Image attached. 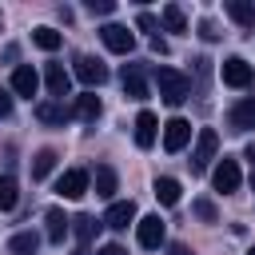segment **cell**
I'll use <instances>...</instances> for the list:
<instances>
[{
	"instance_id": "277c9868",
	"label": "cell",
	"mask_w": 255,
	"mask_h": 255,
	"mask_svg": "<svg viewBox=\"0 0 255 255\" xmlns=\"http://www.w3.org/2000/svg\"><path fill=\"white\" fill-rule=\"evenodd\" d=\"M239 159H231V155H223L219 163H215V171H211V183H215V191H223V195H231V191H239Z\"/></svg>"
},
{
	"instance_id": "6da1fadb",
	"label": "cell",
	"mask_w": 255,
	"mask_h": 255,
	"mask_svg": "<svg viewBox=\"0 0 255 255\" xmlns=\"http://www.w3.org/2000/svg\"><path fill=\"white\" fill-rule=\"evenodd\" d=\"M155 88H159L163 104H171V108H179L191 96V80L183 72H175V68H155Z\"/></svg>"
},
{
	"instance_id": "1f68e13d",
	"label": "cell",
	"mask_w": 255,
	"mask_h": 255,
	"mask_svg": "<svg viewBox=\"0 0 255 255\" xmlns=\"http://www.w3.org/2000/svg\"><path fill=\"white\" fill-rule=\"evenodd\" d=\"M8 116H12V96L0 88V120H8Z\"/></svg>"
},
{
	"instance_id": "603a6c76",
	"label": "cell",
	"mask_w": 255,
	"mask_h": 255,
	"mask_svg": "<svg viewBox=\"0 0 255 255\" xmlns=\"http://www.w3.org/2000/svg\"><path fill=\"white\" fill-rule=\"evenodd\" d=\"M72 231H76V239H80V247H88V243L96 239V231H100V223H96L92 215H76V219H72Z\"/></svg>"
},
{
	"instance_id": "8992f818",
	"label": "cell",
	"mask_w": 255,
	"mask_h": 255,
	"mask_svg": "<svg viewBox=\"0 0 255 255\" xmlns=\"http://www.w3.org/2000/svg\"><path fill=\"white\" fill-rule=\"evenodd\" d=\"M219 76H223L227 88H251V64L243 56H227L223 68H219Z\"/></svg>"
},
{
	"instance_id": "f1b7e54d",
	"label": "cell",
	"mask_w": 255,
	"mask_h": 255,
	"mask_svg": "<svg viewBox=\"0 0 255 255\" xmlns=\"http://www.w3.org/2000/svg\"><path fill=\"white\" fill-rule=\"evenodd\" d=\"M88 12L92 16H112L116 12V0H88Z\"/></svg>"
},
{
	"instance_id": "7402d4cb",
	"label": "cell",
	"mask_w": 255,
	"mask_h": 255,
	"mask_svg": "<svg viewBox=\"0 0 255 255\" xmlns=\"http://www.w3.org/2000/svg\"><path fill=\"white\" fill-rule=\"evenodd\" d=\"M159 24H163L167 32H187V16H183L179 4H167V8L159 12Z\"/></svg>"
},
{
	"instance_id": "7c38bea8",
	"label": "cell",
	"mask_w": 255,
	"mask_h": 255,
	"mask_svg": "<svg viewBox=\"0 0 255 255\" xmlns=\"http://www.w3.org/2000/svg\"><path fill=\"white\" fill-rule=\"evenodd\" d=\"M104 223L116 227V231H124L128 223H135V203L131 199H112V207L104 211Z\"/></svg>"
},
{
	"instance_id": "836d02e7",
	"label": "cell",
	"mask_w": 255,
	"mask_h": 255,
	"mask_svg": "<svg viewBox=\"0 0 255 255\" xmlns=\"http://www.w3.org/2000/svg\"><path fill=\"white\" fill-rule=\"evenodd\" d=\"M151 52H159V56H163V52H167V40H159V36H151Z\"/></svg>"
},
{
	"instance_id": "44dd1931",
	"label": "cell",
	"mask_w": 255,
	"mask_h": 255,
	"mask_svg": "<svg viewBox=\"0 0 255 255\" xmlns=\"http://www.w3.org/2000/svg\"><path fill=\"white\" fill-rule=\"evenodd\" d=\"M179 191H183L179 179H171V175H159V179H155V199H159L163 207H175V203H179Z\"/></svg>"
},
{
	"instance_id": "484cf974",
	"label": "cell",
	"mask_w": 255,
	"mask_h": 255,
	"mask_svg": "<svg viewBox=\"0 0 255 255\" xmlns=\"http://www.w3.org/2000/svg\"><path fill=\"white\" fill-rule=\"evenodd\" d=\"M20 203V187H16V179L12 175H0V211H12Z\"/></svg>"
},
{
	"instance_id": "cb8c5ba5",
	"label": "cell",
	"mask_w": 255,
	"mask_h": 255,
	"mask_svg": "<svg viewBox=\"0 0 255 255\" xmlns=\"http://www.w3.org/2000/svg\"><path fill=\"white\" fill-rule=\"evenodd\" d=\"M8 247H12L16 255H36V247H40V235H36V231H16V235L8 239Z\"/></svg>"
},
{
	"instance_id": "d6a6232c",
	"label": "cell",
	"mask_w": 255,
	"mask_h": 255,
	"mask_svg": "<svg viewBox=\"0 0 255 255\" xmlns=\"http://www.w3.org/2000/svg\"><path fill=\"white\" fill-rule=\"evenodd\" d=\"M96 255H128V251H124V247H120V243H104V247H100V251H96Z\"/></svg>"
},
{
	"instance_id": "4316f807",
	"label": "cell",
	"mask_w": 255,
	"mask_h": 255,
	"mask_svg": "<svg viewBox=\"0 0 255 255\" xmlns=\"http://www.w3.org/2000/svg\"><path fill=\"white\" fill-rule=\"evenodd\" d=\"M32 44L44 48V52H56V48L64 44V36H60L56 28H36V32H32Z\"/></svg>"
},
{
	"instance_id": "5bb4252c",
	"label": "cell",
	"mask_w": 255,
	"mask_h": 255,
	"mask_svg": "<svg viewBox=\"0 0 255 255\" xmlns=\"http://www.w3.org/2000/svg\"><path fill=\"white\" fill-rule=\"evenodd\" d=\"M36 88H40V76H36V68H32V64H20V68L12 72V92L32 100V96H36Z\"/></svg>"
},
{
	"instance_id": "e575fe53",
	"label": "cell",
	"mask_w": 255,
	"mask_h": 255,
	"mask_svg": "<svg viewBox=\"0 0 255 255\" xmlns=\"http://www.w3.org/2000/svg\"><path fill=\"white\" fill-rule=\"evenodd\" d=\"M171 255H195V251H191L187 243H171Z\"/></svg>"
},
{
	"instance_id": "8d00e7d4",
	"label": "cell",
	"mask_w": 255,
	"mask_h": 255,
	"mask_svg": "<svg viewBox=\"0 0 255 255\" xmlns=\"http://www.w3.org/2000/svg\"><path fill=\"white\" fill-rule=\"evenodd\" d=\"M76 255H88V247H76Z\"/></svg>"
},
{
	"instance_id": "d4e9b609",
	"label": "cell",
	"mask_w": 255,
	"mask_h": 255,
	"mask_svg": "<svg viewBox=\"0 0 255 255\" xmlns=\"http://www.w3.org/2000/svg\"><path fill=\"white\" fill-rule=\"evenodd\" d=\"M52 167H56V151H52V147H44V151L32 155V179H48Z\"/></svg>"
},
{
	"instance_id": "ffe728a7",
	"label": "cell",
	"mask_w": 255,
	"mask_h": 255,
	"mask_svg": "<svg viewBox=\"0 0 255 255\" xmlns=\"http://www.w3.org/2000/svg\"><path fill=\"white\" fill-rule=\"evenodd\" d=\"M92 179H96V195H100V199H112V195H116V167H112V163H100Z\"/></svg>"
},
{
	"instance_id": "3957f363",
	"label": "cell",
	"mask_w": 255,
	"mask_h": 255,
	"mask_svg": "<svg viewBox=\"0 0 255 255\" xmlns=\"http://www.w3.org/2000/svg\"><path fill=\"white\" fill-rule=\"evenodd\" d=\"M187 143H191V124H187L183 116H171V120L163 124V151L175 155V151H183Z\"/></svg>"
},
{
	"instance_id": "30bf717a",
	"label": "cell",
	"mask_w": 255,
	"mask_h": 255,
	"mask_svg": "<svg viewBox=\"0 0 255 255\" xmlns=\"http://www.w3.org/2000/svg\"><path fill=\"white\" fill-rule=\"evenodd\" d=\"M227 124H231V131H251L255 128V96H243L239 104H231Z\"/></svg>"
},
{
	"instance_id": "f35d334b",
	"label": "cell",
	"mask_w": 255,
	"mask_h": 255,
	"mask_svg": "<svg viewBox=\"0 0 255 255\" xmlns=\"http://www.w3.org/2000/svg\"><path fill=\"white\" fill-rule=\"evenodd\" d=\"M247 255H255V247H251V251H247Z\"/></svg>"
},
{
	"instance_id": "8fae6325",
	"label": "cell",
	"mask_w": 255,
	"mask_h": 255,
	"mask_svg": "<svg viewBox=\"0 0 255 255\" xmlns=\"http://www.w3.org/2000/svg\"><path fill=\"white\" fill-rule=\"evenodd\" d=\"M120 80H124V92H128L131 100H147V76H143V64H124Z\"/></svg>"
},
{
	"instance_id": "5b68a950",
	"label": "cell",
	"mask_w": 255,
	"mask_h": 255,
	"mask_svg": "<svg viewBox=\"0 0 255 255\" xmlns=\"http://www.w3.org/2000/svg\"><path fill=\"white\" fill-rule=\"evenodd\" d=\"M100 40H104V48L116 52V56H128V52L135 48V36H131L124 24H104V28H100Z\"/></svg>"
},
{
	"instance_id": "83f0119b",
	"label": "cell",
	"mask_w": 255,
	"mask_h": 255,
	"mask_svg": "<svg viewBox=\"0 0 255 255\" xmlns=\"http://www.w3.org/2000/svg\"><path fill=\"white\" fill-rule=\"evenodd\" d=\"M191 207H195V215H199L203 223H215V219H219V215H215V203H211V199H195Z\"/></svg>"
},
{
	"instance_id": "9a60e30c",
	"label": "cell",
	"mask_w": 255,
	"mask_h": 255,
	"mask_svg": "<svg viewBox=\"0 0 255 255\" xmlns=\"http://www.w3.org/2000/svg\"><path fill=\"white\" fill-rule=\"evenodd\" d=\"M36 116H40L44 124H68V120L76 116V108H68L64 100H44V104H36Z\"/></svg>"
},
{
	"instance_id": "e0dca14e",
	"label": "cell",
	"mask_w": 255,
	"mask_h": 255,
	"mask_svg": "<svg viewBox=\"0 0 255 255\" xmlns=\"http://www.w3.org/2000/svg\"><path fill=\"white\" fill-rule=\"evenodd\" d=\"M44 84H48V92H52L56 100H64L68 88H72V76L64 72V64H48V68H44Z\"/></svg>"
},
{
	"instance_id": "52a82bcc",
	"label": "cell",
	"mask_w": 255,
	"mask_h": 255,
	"mask_svg": "<svg viewBox=\"0 0 255 255\" xmlns=\"http://www.w3.org/2000/svg\"><path fill=\"white\" fill-rule=\"evenodd\" d=\"M163 235H167V227H163L159 215H143V219L135 223V239H139V247H147V251H155V247L163 243Z\"/></svg>"
},
{
	"instance_id": "f546056e",
	"label": "cell",
	"mask_w": 255,
	"mask_h": 255,
	"mask_svg": "<svg viewBox=\"0 0 255 255\" xmlns=\"http://www.w3.org/2000/svg\"><path fill=\"white\" fill-rule=\"evenodd\" d=\"M135 28H139V32H159V20H155L151 12H139V16H135Z\"/></svg>"
},
{
	"instance_id": "2e32d148",
	"label": "cell",
	"mask_w": 255,
	"mask_h": 255,
	"mask_svg": "<svg viewBox=\"0 0 255 255\" xmlns=\"http://www.w3.org/2000/svg\"><path fill=\"white\" fill-rule=\"evenodd\" d=\"M223 12H227L243 32H251V28H255V4H251V0H227V4H223Z\"/></svg>"
},
{
	"instance_id": "4fadbf2b",
	"label": "cell",
	"mask_w": 255,
	"mask_h": 255,
	"mask_svg": "<svg viewBox=\"0 0 255 255\" xmlns=\"http://www.w3.org/2000/svg\"><path fill=\"white\" fill-rule=\"evenodd\" d=\"M155 135H159V120H155V112H147V108H143V112L135 116V143L147 151V147L155 143Z\"/></svg>"
},
{
	"instance_id": "9c48e42d",
	"label": "cell",
	"mask_w": 255,
	"mask_h": 255,
	"mask_svg": "<svg viewBox=\"0 0 255 255\" xmlns=\"http://www.w3.org/2000/svg\"><path fill=\"white\" fill-rule=\"evenodd\" d=\"M88 183H92V175H88L84 167H68V171L60 175V183H56V191H60L64 199H80V195L88 191Z\"/></svg>"
},
{
	"instance_id": "d590c367",
	"label": "cell",
	"mask_w": 255,
	"mask_h": 255,
	"mask_svg": "<svg viewBox=\"0 0 255 255\" xmlns=\"http://www.w3.org/2000/svg\"><path fill=\"white\" fill-rule=\"evenodd\" d=\"M247 159H251V163H255V143H251V147H247Z\"/></svg>"
},
{
	"instance_id": "d6986e66",
	"label": "cell",
	"mask_w": 255,
	"mask_h": 255,
	"mask_svg": "<svg viewBox=\"0 0 255 255\" xmlns=\"http://www.w3.org/2000/svg\"><path fill=\"white\" fill-rule=\"evenodd\" d=\"M100 112H104V104H100V96H96V92H84V96H76V116H80V120L96 124V120H100Z\"/></svg>"
},
{
	"instance_id": "74e56055",
	"label": "cell",
	"mask_w": 255,
	"mask_h": 255,
	"mask_svg": "<svg viewBox=\"0 0 255 255\" xmlns=\"http://www.w3.org/2000/svg\"><path fill=\"white\" fill-rule=\"evenodd\" d=\"M251 191H255V167H251Z\"/></svg>"
},
{
	"instance_id": "4dcf8cb0",
	"label": "cell",
	"mask_w": 255,
	"mask_h": 255,
	"mask_svg": "<svg viewBox=\"0 0 255 255\" xmlns=\"http://www.w3.org/2000/svg\"><path fill=\"white\" fill-rule=\"evenodd\" d=\"M199 36H203V40H219V28H215V20H199Z\"/></svg>"
},
{
	"instance_id": "7a4b0ae2",
	"label": "cell",
	"mask_w": 255,
	"mask_h": 255,
	"mask_svg": "<svg viewBox=\"0 0 255 255\" xmlns=\"http://www.w3.org/2000/svg\"><path fill=\"white\" fill-rule=\"evenodd\" d=\"M215 151H219V135H215V128H199L195 147H191V171H207V163L215 159Z\"/></svg>"
},
{
	"instance_id": "ac0fdd59",
	"label": "cell",
	"mask_w": 255,
	"mask_h": 255,
	"mask_svg": "<svg viewBox=\"0 0 255 255\" xmlns=\"http://www.w3.org/2000/svg\"><path fill=\"white\" fill-rule=\"evenodd\" d=\"M44 223H48V239H52V243H64V235L72 231V219H68L60 207H48V211H44Z\"/></svg>"
},
{
	"instance_id": "ba28073f",
	"label": "cell",
	"mask_w": 255,
	"mask_h": 255,
	"mask_svg": "<svg viewBox=\"0 0 255 255\" xmlns=\"http://www.w3.org/2000/svg\"><path fill=\"white\" fill-rule=\"evenodd\" d=\"M76 80L88 84V92H92V88H100V84L108 80V68H104L96 56H76Z\"/></svg>"
}]
</instances>
